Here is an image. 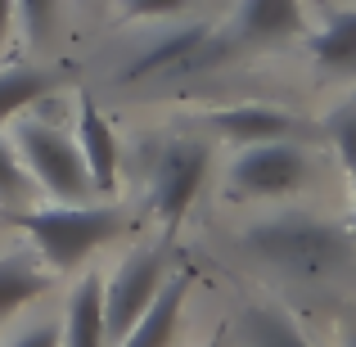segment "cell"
I'll list each match as a JSON object with an SVG mask.
<instances>
[{"instance_id": "cell-11", "label": "cell", "mask_w": 356, "mask_h": 347, "mask_svg": "<svg viewBox=\"0 0 356 347\" xmlns=\"http://www.w3.org/2000/svg\"><path fill=\"white\" fill-rule=\"evenodd\" d=\"M63 347H108V321H104V275L86 271L72 284L59 316Z\"/></svg>"}, {"instance_id": "cell-5", "label": "cell", "mask_w": 356, "mask_h": 347, "mask_svg": "<svg viewBox=\"0 0 356 347\" xmlns=\"http://www.w3.org/2000/svg\"><path fill=\"white\" fill-rule=\"evenodd\" d=\"M208 167H212V145L203 136H167L154 145V154L145 163V199L149 212L167 230L181 226L194 199L203 194Z\"/></svg>"}, {"instance_id": "cell-18", "label": "cell", "mask_w": 356, "mask_h": 347, "mask_svg": "<svg viewBox=\"0 0 356 347\" xmlns=\"http://www.w3.org/2000/svg\"><path fill=\"white\" fill-rule=\"evenodd\" d=\"M325 136H330V145H334V154H339L348 181L356 185V95H348L343 104L330 108V118H325Z\"/></svg>"}, {"instance_id": "cell-25", "label": "cell", "mask_w": 356, "mask_h": 347, "mask_svg": "<svg viewBox=\"0 0 356 347\" xmlns=\"http://www.w3.org/2000/svg\"><path fill=\"white\" fill-rule=\"evenodd\" d=\"M352 239H356V221H352Z\"/></svg>"}, {"instance_id": "cell-13", "label": "cell", "mask_w": 356, "mask_h": 347, "mask_svg": "<svg viewBox=\"0 0 356 347\" xmlns=\"http://www.w3.org/2000/svg\"><path fill=\"white\" fill-rule=\"evenodd\" d=\"M54 289V271L41 257H27V252H5L0 257V325L14 321L23 307L41 302Z\"/></svg>"}, {"instance_id": "cell-9", "label": "cell", "mask_w": 356, "mask_h": 347, "mask_svg": "<svg viewBox=\"0 0 356 347\" xmlns=\"http://www.w3.org/2000/svg\"><path fill=\"white\" fill-rule=\"evenodd\" d=\"M307 32L302 0H239L235 18H230L226 36L239 50H266V45H284Z\"/></svg>"}, {"instance_id": "cell-24", "label": "cell", "mask_w": 356, "mask_h": 347, "mask_svg": "<svg viewBox=\"0 0 356 347\" xmlns=\"http://www.w3.org/2000/svg\"><path fill=\"white\" fill-rule=\"evenodd\" d=\"M208 347H221V334H217V339H212V343H208Z\"/></svg>"}, {"instance_id": "cell-8", "label": "cell", "mask_w": 356, "mask_h": 347, "mask_svg": "<svg viewBox=\"0 0 356 347\" xmlns=\"http://www.w3.org/2000/svg\"><path fill=\"white\" fill-rule=\"evenodd\" d=\"M72 136H77V149L86 158V172L95 181V194H118L122 185V140L113 131L108 113L99 108V99L90 90H81L77 104H72Z\"/></svg>"}, {"instance_id": "cell-21", "label": "cell", "mask_w": 356, "mask_h": 347, "mask_svg": "<svg viewBox=\"0 0 356 347\" xmlns=\"http://www.w3.org/2000/svg\"><path fill=\"white\" fill-rule=\"evenodd\" d=\"M9 347H63V334H59V321H32L9 339Z\"/></svg>"}, {"instance_id": "cell-17", "label": "cell", "mask_w": 356, "mask_h": 347, "mask_svg": "<svg viewBox=\"0 0 356 347\" xmlns=\"http://www.w3.org/2000/svg\"><path fill=\"white\" fill-rule=\"evenodd\" d=\"M36 199H41V190H36V181H32V172H27L23 154H18L14 136L0 131V212L32 208Z\"/></svg>"}, {"instance_id": "cell-7", "label": "cell", "mask_w": 356, "mask_h": 347, "mask_svg": "<svg viewBox=\"0 0 356 347\" xmlns=\"http://www.w3.org/2000/svg\"><path fill=\"white\" fill-rule=\"evenodd\" d=\"M167 257L163 248H136L118 261L113 275H104V321H108V343H122L127 330L149 312L158 289L167 284Z\"/></svg>"}, {"instance_id": "cell-20", "label": "cell", "mask_w": 356, "mask_h": 347, "mask_svg": "<svg viewBox=\"0 0 356 347\" xmlns=\"http://www.w3.org/2000/svg\"><path fill=\"white\" fill-rule=\"evenodd\" d=\"M194 0H118L127 23H172V18L190 14Z\"/></svg>"}, {"instance_id": "cell-6", "label": "cell", "mask_w": 356, "mask_h": 347, "mask_svg": "<svg viewBox=\"0 0 356 347\" xmlns=\"http://www.w3.org/2000/svg\"><path fill=\"white\" fill-rule=\"evenodd\" d=\"M312 181V154L298 140H261L243 145L226 172L235 199H289Z\"/></svg>"}, {"instance_id": "cell-19", "label": "cell", "mask_w": 356, "mask_h": 347, "mask_svg": "<svg viewBox=\"0 0 356 347\" xmlns=\"http://www.w3.org/2000/svg\"><path fill=\"white\" fill-rule=\"evenodd\" d=\"M63 18V0H18V27L27 45H50Z\"/></svg>"}, {"instance_id": "cell-15", "label": "cell", "mask_w": 356, "mask_h": 347, "mask_svg": "<svg viewBox=\"0 0 356 347\" xmlns=\"http://www.w3.org/2000/svg\"><path fill=\"white\" fill-rule=\"evenodd\" d=\"M312 59L325 72H356V9H339L312 36Z\"/></svg>"}, {"instance_id": "cell-10", "label": "cell", "mask_w": 356, "mask_h": 347, "mask_svg": "<svg viewBox=\"0 0 356 347\" xmlns=\"http://www.w3.org/2000/svg\"><path fill=\"white\" fill-rule=\"evenodd\" d=\"M203 127L221 140H235V145H261V140H293L298 136V118L284 108L270 104H230V108H212L203 118Z\"/></svg>"}, {"instance_id": "cell-12", "label": "cell", "mask_w": 356, "mask_h": 347, "mask_svg": "<svg viewBox=\"0 0 356 347\" xmlns=\"http://www.w3.org/2000/svg\"><path fill=\"white\" fill-rule=\"evenodd\" d=\"M185 302H190V275H185V271H172L167 284L158 289V298L149 302V312L131 325L127 339L118 347H172L176 330H181V316H185Z\"/></svg>"}, {"instance_id": "cell-23", "label": "cell", "mask_w": 356, "mask_h": 347, "mask_svg": "<svg viewBox=\"0 0 356 347\" xmlns=\"http://www.w3.org/2000/svg\"><path fill=\"white\" fill-rule=\"evenodd\" d=\"M343 347H356V321L348 325V330H343Z\"/></svg>"}, {"instance_id": "cell-22", "label": "cell", "mask_w": 356, "mask_h": 347, "mask_svg": "<svg viewBox=\"0 0 356 347\" xmlns=\"http://www.w3.org/2000/svg\"><path fill=\"white\" fill-rule=\"evenodd\" d=\"M14 27H18V0H0V45L14 36Z\"/></svg>"}, {"instance_id": "cell-16", "label": "cell", "mask_w": 356, "mask_h": 347, "mask_svg": "<svg viewBox=\"0 0 356 347\" xmlns=\"http://www.w3.org/2000/svg\"><path fill=\"white\" fill-rule=\"evenodd\" d=\"M239 330L248 339V347H312L307 334L293 325V316L280 312V307H266V302H252L239 316Z\"/></svg>"}, {"instance_id": "cell-1", "label": "cell", "mask_w": 356, "mask_h": 347, "mask_svg": "<svg viewBox=\"0 0 356 347\" xmlns=\"http://www.w3.org/2000/svg\"><path fill=\"white\" fill-rule=\"evenodd\" d=\"M239 243L261 266H275L280 275H293V280H330L339 271L356 266L352 230L321 217H302V212L252 221L239 234Z\"/></svg>"}, {"instance_id": "cell-3", "label": "cell", "mask_w": 356, "mask_h": 347, "mask_svg": "<svg viewBox=\"0 0 356 347\" xmlns=\"http://www.w3.org/2000/svg\"><path fill=\"white\" fill-rule=\"evenodd\" d=\"M239 45L230 41L221 27L212 23H167L158 32L140 36L136 50H127V59L118 63V86H158V81H181L194 72H208L217 63H226Z\"/></svg>"}, {"instance_id": "cell-2", "label": "cell", "mask_w": 356, "mask_h": 347, "mask_svg": "<svg viewBox=\"0 0 356 347\" xmlns=\"http://www.w3.org/2000/svg\"><path fill=\"white\" fill-rule=\"evenodd\" d=\"M9 226L23 230V239L32 243V252L54 271V275H72L77 266H86L104 243L118 239L122 230V208L118 203H50V208H14L5 212Z\"/></svg>"}, {"instance_id": "cell-14", "label": "cell", "mask_w": 356, "mask_h": 347, "mask_svg": "<svg viewBox=\"0 0 356 347\" xmlns=\"http://www.w3.org/2000/svg\"><path fill=\"white\" fill-rule=\"evenodd\" d=\"M54 86H59V72L54 68H36V63H9V68H0V122H14L32 104L50 99Z\"/></svg>"}, {"instance_id": "cell-4", "label": "cell", "mask_w": 356, "mask_h": 347, "mask_svg": "<svg viewBox=\"0 0 356 347\" xmlns=\"http://www.w3.org/2000/svg\"><path fill=\"white\" fill-rule=\"evenodd\" d=\"M9 136H14L18 154H23L27 172H32L36 190L50 203H90L99 199L95 181L86 172V158L77 149V136H72V122H59L50 113H18L9 122Z\"/></svg>"}]
</instances>
